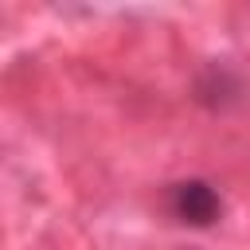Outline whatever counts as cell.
Masks as SVG:
<instances>
[{"label":"cell","instance_id":"6da1fadb","mask_svg":"<svg viewBox=\"0 0 250 250\" xmlns=\"http://www.w3.org/2000/svg\"><path fill=\"white\" fill-rule=\"evenodd\" d=\"M168 211L176 223L203 230V227H215L223 219V195L207 180H180L168 188Z\"/></svg>","mask_w":250,"mask_h":250}]
</instances>
